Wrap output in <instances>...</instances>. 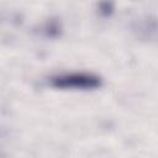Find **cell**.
Masks as SVG:
<instances>
[{"mask_svg": "<svg viewBox=\"0 0 158 158\" xmlns=\"http://www.w3.org/2000/svg\"><path fill=\"white\" fill-rule=\"evenodd\" d=\"M51 85L57 89L91 90L101 85L99 77L90 73H65L51 78Z\"/></svg>", "mask_w": 158, "mask_h": 158, "instance_id": "cell-1", "label": "cell"}]
</instances>
